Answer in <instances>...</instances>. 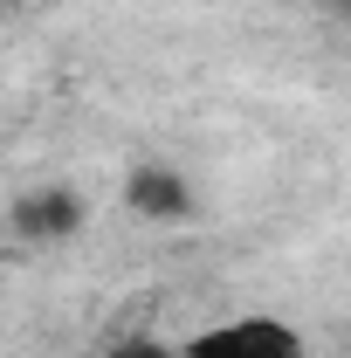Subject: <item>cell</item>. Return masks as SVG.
I'll return each mask as SVG.
<instances>
[{"label":"cell","mask_w":351,"mask_h":358,"mask_svg":"<svg viewBox=\"0 0 351 358\" xmlns=\"http://www.w3.org/2000/svg\"><path fill=\"white\" fill-rule=\"evenodd\" d=\"M173 358H310L303 331L275 310H234L200 324L186 345H173Z\"/></svg>","instance_id":"obj_1"},{"label":"cell","mask_w":351,"mask_h":358,"mask_svg":"<svg viewBox=\"0 0 351 358\" xmlns=\"http://www.w3.org/2000/svg\"><path fill=\"white\" fill-rule=\"evenodd\" d=\"M83 221H89V200L76 193V186H62V179L21 186L14 207H7V234L28 241V248H62V241L83 234Z\"/></svg>","instance_id":"obj_2"},{"label":"cell","mask_w":351,"mask_h":358,"mask_svg":"<svg viewBox=\"0 0 351 358\" xmlns=\"http://www.w3.org/2000/svg\"><path fill=\"white\" fill-rule=\"evenodd\" d=\"M124 207H131V221H145V227H179V221L200 214V193H193V179L179 173V166L145 159V166L124 173Z\"/></svg>","instance_id":"obj_3"},{"label":"cell","mask_w":351,"mask_h":358,"mask_svg":"<svg viewBox=\"0 0 351 358\" xmlns=\"http://www.w3.org/2000/svg\"><path fill=\"white\" fill-rule=\"evenodd\" d=\"M103 358H173V345H159V338H124V345H110Z\"/></svg>","instance_id":"obj_4"},{"label":"cell","mask_w":351,"mask_h":358,"mask_svg":"<svg viewBox=\"0 0 351 358\" xmlns=\"http://www.w3.org/2000/svg\"><path fill=\"white\" fill-rule=\"evenodd\" d=\"M14 7H21V0H0V21H7V14H14Z\"/></svg>","instance_id":"obj_5"}]
</instances>
